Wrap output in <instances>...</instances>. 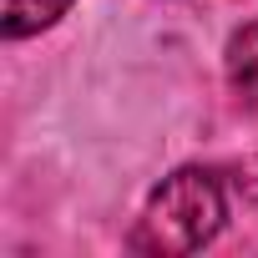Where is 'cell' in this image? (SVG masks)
Masks as SVG:
<instances>
[{"mask_svg":"<svg viewBox=\"0 0 258 258\" xmlns=\"http://www.w3.org/2000/svg\"><path fill=\"white\" fill-rule=\"evenodd\" d=\"M66 11H71V0H6L0 31H6V41H21V36H36V31L56 26Z\"/></svg>","mask_w":258,"mask_h":258,"instance_id":"3","label":"cell"},{"mask_svg":"<svg viewBox=\"0 0 258 258\" xmlns=\"http://www.w3.org/2000/svg\"><path fill=\"white\" fill-rule=\"evenodd\" d=\"M228 81L248 106H258V21H248L228 41Z\"/></svg>","mask_w":258,"mask_h":258,"instance_id":"2","label":"cell"},{"mask_svg":"<svg viewBox=\"0 0 258 258\" xmlns=\"http://www.w3.org/2000/svg\"><path fill=\"white\" fill-rule=\"evenodd\" d=\"M238 192H243L248 203H258V162H248V167L238 172Z\"/></svg>","mask_w":258,"mask_h":258,"instance_id":"4","label":"cell"},{"mask_svg":"<svg viewBox=\"0 0 258 258\" xmlns=\"http://www.w3.org/2000/svg\"><path fill=\"white\" fill-rule=\"evenodd\" d=\"M223 182L203 167H182L172 177H162V187L147 198L142 218H137V233H132V248L147 253V258H182V253H198L218 238L223 228Z\"/></svg>","mask_w":258,"mask_h":258,"instance_id":"1","label":"cell"}]
</instances>
